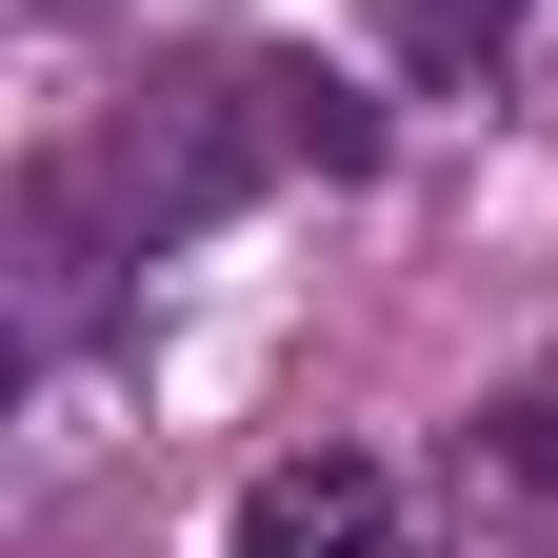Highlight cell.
Here are the masks:
<instances>
[{"label": "cell", "instance_id": "obj_1", "mask_svg": "<svg viewBox=\"0 0 558 558\" xmlns=\"http://www.w3.org/2000/svg\"><path fill=\"white\" fill-rule=\"evenodd\" d=\"M220 558H418V519H399V478L360 439H300V459H259L220 499Z\"/></svg>", "mask_w": 558, "mask_h": 558}, {"label": "cell", "instance_id": "obj_2", "mask_svg": "<svg viewBox=\"0 0 558 558\" xmlns=\"http://www.w3.org/2000/svg\"><path fill=\"white\" fill-rule=\"evenodd\" d=\"M459 478H478L499 519H558V379H499V399H478V418H459Z\"/></svg>", "mask_w": 558, "mask_h": 558}, {"label": "cell", "instance_id": "obj_3", "mask_svg": "<svg viewBox=\"0 0 558 558\" xmlns=\"http://www.w3.org/2000/svg\"><path fill=\"white\" fill-rule=\"evenodd\" d=\"M360 21H379V60H399V81H478V60H519V21H538V0H360Z\"/></svg>", "mask_w": 558, "mask_h": 558}]
</instances>
